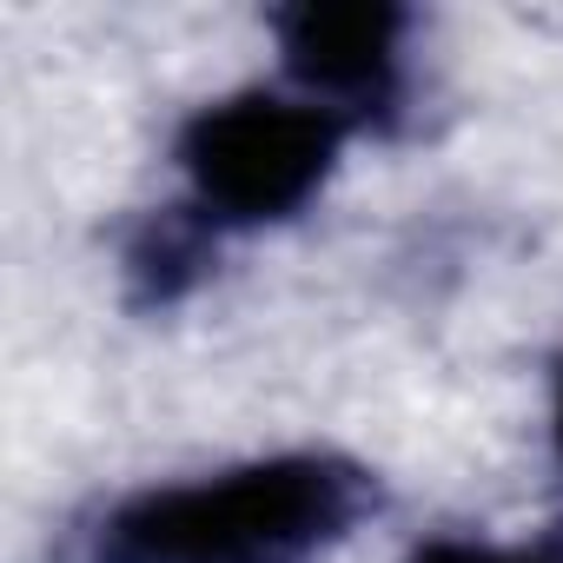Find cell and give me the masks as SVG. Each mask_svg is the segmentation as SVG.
<instances>
[{"label": "cell", "instance_id": "obj_1", "mask_svg": "<svg viewBox=\"0 0 563 563\" xmlns=\"http://www.w3.org/2000/svg\"><path fill=\"white\" fill-rule=\"evenodd\" d=\"M358 510V471L278 457L120 504L93 530V563H312Z\"/></svg>", "mask_w": 563, "mask_h": 563}, {"label": "cell", "instance_id": "obj_2", "mask_svg": "<svg viewBox=\"0 0 563 563\" xmlns=\"http://www.w3.org/2000/svg\"><path fill=\"white\" fill-rule=\"evenodd\" d=\"M332 153H339V120L325 107L265 93L206 107L179 140L192 192L219 219H278L306 206L332 173Z\"/></svg>", "mask_w": 563, "mask_h": 563}, {"label": "cell", "instance_id": "obj_3", "mask_svg": "<svg viewBox=\"0 0 563 563\" xmlns=\"http://www.w3.org/2000/svg\"><path fill=\"white\" fill-rule=\"evenodd\" d=\"M398 8H292L278 14V41H286L292 74L312 87V100H345L372 107L398 80Z\"/></svg>", "mask_w": 563, "mask_h": 563}, {"label": "cell", "instance_id": "obj_4", "mask_svg": "<svg viewBox=\"0 0 563 563\" xmlns=\"http://www.w3.org/2000/svg\"><path fill=\"white\" fill-rule=\"evenodd\" d=\"M126 265H133V278H140L146 299H173V292H186V278L199 272V232L159 219V225L140 232V245H133Z\"/></svg>", "mask_w": 563, "mask_h": 563}, {"label": "cell", "instance_id": "obj_5", "mask_svg": "<svg viewBox=\"0 0 563 563\" xmlns=\"http://www.w3.org/2000/svg\"><path fill=\"white\" fill-rule=\"evenodd\" d=\"M418 563H550V556H530V550H490V543H431Z\"/></svg>", "mask_w": 563, "mask_h": 563}, {"label": "cell", "instance_id": "obj_6", "mask_svg": "<svg viewBox=\"0 0 563 563\" xmlns=\"http://www.w3.org/2000/svg\"><path fill=\"white\" fill-rule=\"evenodd\" d=\"M556 444H563V385H556Z\"/></svg>", "mask_w": 563, "mask_h": 563}]
</instances>
